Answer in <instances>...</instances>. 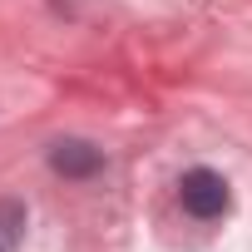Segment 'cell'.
<instances>
[{"instance_id":"6da1fadb","label":"cell","mask_w":252,"mask_h":252,"mask_svg":"<svg viewBox=\"0 0 252 252\" xmlns=\"http://www.w3.org/2000/svg\"><path fill=\"white\" fill-rule=\"evenodd\" d=\"M178 198H183V208H188L193 218H222V213H227V203H232L227 178H222V173H213V168H193V173H183Z\"/></svg>"},{"instance_id":"7a4b0ae2","label":"cell","mask_w":252,"mask_h":252,"mask_svg":"<svg viewBox=\"0 0 252 252\" xmlns=\"http://www.w3.org/2000/svg\"><path fill=\"white\" fill-rule=\"evenodd\" d=\"M50 168L64 173V178H94V173L104 168V154H99L94 144H84V139H60V144L50 149Z\"/></svg>"},{"instance_id":"3957f363","label":"cell","mask_w":252,"mask_h":252,"mask_svg":"<svg viewBox=\"0 0 252 252\" xmlns=\"http://www.w3.org/2000/svg\"><path fill=\"white\" fill-rule=\"evenodd\" d=\"M20 227H25V208H20V203H0V252L15 247Z\"/></svg>"}]
</instances>
